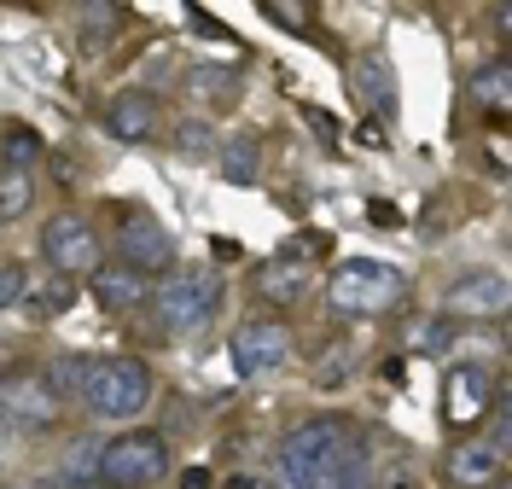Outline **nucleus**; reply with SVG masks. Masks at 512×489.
<instances>
[{
    "label": "nucleus",
    "instance_id": "1",
    "mask_svg": "<svg viewBox=\"0 0 512 489\" xmlns=\"http://www.w3.org/2000/svg\"><path fill=\"white\" fill-rule=\"evenodd\" d=\"M373 449L361 425L344 414H315L280 443V484L286 489H367Z\"/></svg>",
    "mask_w": 512,
    "mask_h": 489
},
{
    "label": "nucleus",
    "instance_id": "2",
    "mask_svg": "<svg viewBox=\"0 0 512 489\" xmlns=\"http://www.w3.org/2000/svg\"><path fill=\"white\" fill-rule=\"evenodd\" d=\"M326 297L338 315H390L408 297V274L379 257H344L326 274Z\"/></svg>",
    "mask_w": 512,
    "mask_h": 489
},
{
    "label": "nucleus",
    "instance_id": "3",
    "mask_svg": "<svg viewBox=\"0 0 512 489\" xmlns=\"http://www.w3.org/2000/svg\"><path fill=\"white\" fill-rule=\"evenodd\" d=\"M152 391H158V379L140 356H94L82 408L99 414V420H134V414H146Z\"/></svg>",
    "mask_w": 512,
    "mask_h": 489
},
{
    "label": "nucleus",
    "instance_id": "4",
    "mask_svg": "<svg viewBox=\"0 0 512 489\" xmlns=\"http://www.w3.org/2000/svg\"><path fill=\"white\" fill-rule=\"evenodd\" d=\"M99 489H152L169 478V443L158 431H128V437H111L99 449L94 466Z\"/></svg>",
    "mask_w": 512,
    "mask_h": 489
},
{
    "label": "nucleus",
    "instance_id": "5",
    "mask_svg": "<svg viewBox=\"0 0 512 489\" xmlns=\"http://www.w3.org/2000/svg\"><path fill=\"white\" fill-rule=\"evenodd\" d=\"M158 321L169 338H192V332H204V326L216 321V309H222V286H216V274H175L169 286H158Z\"/></svg>",
    "mask_w": 512,
    "mask_h": 489
},
{
    "label": "nucleus",
    "instance_id": "6",
    "mask_svg": "<svg viewBox=\"0 0 512 489\" xmlns=\"http://www.w3.org/2000/svg\"><path fill=\"white\" fill-rule=\"evenodd\" d=\"M41 257L53 274H94L99 268V228L82 210H59L41 228Z\"/></svg>",
    "mask_w": 512,
    "mask_h": 489
},
{
    "label": "nucleus",
    "instance_id": "7",
    "mask_svg": "<svg viewBox=\"0 0 512 489\" xmlns=\"http://www.w3.org/2000/svg\"><path fill=\"white\" fill-rule=\"evenodd\" d=\"M227 356L239 367V379H274L291 361V332L280 321H245L227 338Z\"/></svg>",
    "mask_w": 512,
    "mask_h": 489
},
{
    "label": "nucleus",
    "instance_id": "8",
    "mask_svg": "<svg viewBox=\"0 0 512 489\" xmlns=\"http://www.w3.org/2000/svg\"><path fill=\"white\" fill-rule=\"evenodd\" d=\"M489 408H495V373L478 367V361L448 367V379H443V425L466 431V425H478Z\"/></svg>",
    "mask_w": 512,
    "mask_h": 489
},
{
    "label": "nucleus",
    "instance_id": "9",
    "mask_svg": "<svg viewBox=\"0 0 512 489\" xmlns=\"http://www.w3.org/2000/svg\"><path fill=\"white\" fill-rule=\"evenodd\" d=\"M0 420L18 431H53L59 425V402L41 385V373H12L0 379Z\"/></svg>",
    "mask_w": 512,
    "mask_h": 489
},
{
    "label": "nucleus",
    "instance_id": "10",
    "mask_svg": "<svg viewBox=\"0 0 512 489\" xmlns=\"http://www.w3.org/2000/svg\"><path fill=\"white\" fill-rule=\"evenodd\" d=\"M309 257H315V233H303L291 251L262 262L256 268V292L268 297V303H297V297L309 292Z\"/></svg>",
    "mask_w": 512,
    "mask_h": 489
},
{
    "label": "nucleus",
    "instance_id": "11",
    "mask_svg": "<svg viewBox=\"0 0 512 489\" xmlns=\"http://www.w3.org/2000/svg\"><path fill=\"white\" fill-rule=\"evenodd\" d=\"M117 262L134 268V274H163L175 262V239L152 222V216H128L123 233H117Z\"/></svg>",
    "mask_w": 512,
    "mask_h": 489
},
{
    "label": "nucleus",
    "instance_id": "12",
    "mask_svg": "<svg viewBox=\"0 0 512 489\" xmlns=\"http://www.w3.org/2000/svg\"><path fill=\"white\" fill-rule=\"evenodd\" d=\"M437 472H443L448 489H495L507 478V472H501V455H495L489 443H478V437H472V443H454Z\"/></svg>",
    "mask_w": 512,
    "mask_h": 489
},
{
    "label": "nucleus",
    "instance_id": "13",
    "mask_svg": "<svg viewBox=\"0 0 512 489\" xmlns=\"http://www.w3.org/2000/svg\"><path fill=\"white\" fill-rule=\"evenodd\" d=\"M448 315H507V280L495 268H472L448 286Z\"/></svg>",
    "mask_w": 512,
    "mask_h": 489
},
{
    "label": "nucleus",
    "instance_id": "14",
    "mask_svg": "<svg viewBox=\"0 0 512 489\" xmlns=\"http://www.w3.org/2000/svg\"><path fill=\"white\" fill-rule=\"evenodd\" d=\"M88 292H94V303L105 315H134L146 303V274H134L123 262H99L88 274Z\"/></svg>",
    "mask_w": 512,
    "mask_h": 489
},
{
    "label": "nucleus",
    "instance_id": "15",
    "mask_svg": "<svg viewBox=\"0 0 512 489\" xmlns=\"http://www.w3.org/2000/svg\"><path fill=\"white\" fill-rule=\"evenodd\" d=\"M105 129L117 134V140H128V146H140L146 134L158 129V99H152V94H140V88L117 94L111 105H105Z\"/></svg>",
    "mask_w": 512,
    "mask_h": 489
},
{
    "label": "nucleus",
    "instance_id": "16",
    "mask_svg": "<svg viewBox=\"0 0 512 489\" xmlns=\"http://www.w3.org/2000/svg\"><path fill=\"white\" fill-rule=\"evenodd\" d=\"M350 82L379 117H396V65H390L384 53H361V59L350 65Z\"/></svg>",
    "mask_w": 512,
    "mask_h": 489
},
{
    "label": "nucleus",
    "instance_id": "17",
    "mask_svg": "<svg viewBox=\"0 0 512 489\" xmlns=\"http://www.w3.org/2000/svg\"><path fill=\"white\" fill-rule=\"evenodd\" d=\"M466 94L478 99V111H489V117H507L512 105V65L507 59H489V65L472 70V82H466Z\"/></svg>",
    "mask_w": 512,
    "mask_h": 489
},
{
    "label": "nucleus",
    "instance_id": "18",
    "mask_svg": "<svg viewBox=\"0 0 512 489\" xmlns=\"http://www.w3.org/2000/svg\"><path fill=\"white\" fill-rule=\"evenodd\" d=\"M88 373H94V356H53L47 361V373H41V385L53 391V402H82L88 391Z\"/></svg>",
    "mask_w": 512,
    "mask_h": 489
},
{
    "label": "nucleus",
    "instance_id": "19",
    "mask_svg": "<svg viewBox=\"0 0 512 489\" xmlns=\"http://www.w3.org/2000/svg\"><path fill=\"white\" fill-rule=\"evenodd\" d=\"M216 169H222V181H233V187H251L256 175H262V146H256L251 134H233V140H222V152H216Z\"/></svg>",
    "mask_w": 512,
    "mask_h": 489
},
{
    "label": "nucleus",
    "instance_id": "20",
    "mask_svg": "<svg viewBox=\"0 0 512 489\" xmlns=\"http://www.w3.org/2000/svg\"><path fill=\"white\" fill-rule=\"evenodd\" d=\"M47 152V140L24 123H12V129H0V169H24L30 175V163Z\"/></svg>",
    "mask_w": 512,
    "mask_h": 489
},
{
    "label": "nucleus",
    "instance_id": "21",
    "mask_svg": "<svg viewBox=\"0 0 512 489\" xmlns=\"http://www.w3.org/2000/svg\"><path fill=\"white\" fill-rule=\"evenodd\" d=\"M35 204V181L24 169H0V222H18Z\"/></svg>",
    "mask_w": 512,
    "mask_h": 489
},
{
    "label": "nucleus",
    "instance_id": "22",
    "mask_svg": "<svg viewBox=\"0 0 512 489\" xmlns=\"http://www.w3.org/2000/svg\"><path fill=\"white\" fill-rule=\"evenodd\" d=\"M70 286H64V280H47V286H30V292H24V309H30L35 321H47V315H64V309H70Z\"/></svg>",
    "mask_w": 512,
    "mask_h": 489
},
{
    "label": "nucleus",
    "instance_id": "23",
    "mask_svg": "<svg viewBox=\"0 0 512 489\" xmlns=\"http://www.w3.org/2000/svg\"><path fill=\"white\" fill-rule=\"evenodd\" d=\"M117 24H123V6H99V12H82V47H88V53H99V47L117 35Z\"/></svg>",
    "mask_w": 512,
    "mask_h": 489
},
{
    "label": "nucleus",
    "instance_id": "24",
    "mask_svg": "<svg viewBox=\"0 0 512 489\" xmlns=\"http://www.w3.org/2000/svg\"><path fill=\"white\" fill-rule=\"evenodd\" d=\"M448 344H454V326L448 321H419L408 332V350L414 356H448Z\"/></svg>",
    "mask_w": 512,
    "mask_h": 489
},
{
    "label": "nucleus",
    "instance_id": "25",
    "mask_svg": "<svg viewBox=\"0 0 512 489\" xmlns=\"http://www.w3.org/2000/svg\"><path fill=\"white\" fill-rule=\"evenodd\" d=\"M262 12H268V24H280V30H291V35H309V30H315V12H309L303 0H268Z\"/></svg>",
    "mask_w": 512,
    "mask_h": 489
},
{
    "label": "nucleus",
    "instance_id": "26",
    "mask_svg": "<svg viewBox=\"0 0 512 489\" xmlns=\"http://www.w3.org/2000/svg\"><path fill=\"white\" fill-rule=\"evenodd\" d=\"M24 292H30V268L0 262V309H24Z\"/></svg>",
    "mask_w": 512,
    "mask_h": 489
},
{
    "label": "nucleus",
    "instance_id": "27",
    "mask_svg": "<svg viewBox=\"0 0 512 489\" xmlns=\"http://www.w3.org/2000/svg\"><path fill=\"white\" fill-rule=\"evenodd\" d=\"M350 367H355V356H350V350L326 356V361L315 367V385H320V391H332V385H350Z\"/></svg>",
    "mask_w": 512,
    "mask_h": 489
},
{
    "label": "nucleus",
    "instance_id": "28",
    "mask_svg": "<svg viewBox=\"0 0 512 489\" xmlns=\"http://www.w3.org/2000/svg\"><path fill=\"white\" fill-rule=\"evenodd\" d=\"M175 152L181 158H204L210 152V123H181L175 129Z\"/></svg>",
    "mask_w": 512,
    "mask_h": 489
},
{
    "label": "nucleus",
    "instance_id": "29",
    "mask_svg": "<svg viewBox=\"0 0 512 489\" xmlns=\"http://www.w3.org/2000/svg\"><path fill=\"white\" fill-rule=\"evenodd\" d=\"M192 88H204V94H216V105H227V94H233V70H192Z\"/></svg>",
    "mask_w": 512,
    "mask_h": 489
},
{
    "label": "nucleus",
    "instance_id": "30",
    "mask_svg": "<svg viewBox=\"0 0 512 489\" xmlns=\"http://www.w3.org/2000/svg\"><path fill=\"white\" fill-rule=\"evenodd\" d=\"M303 117H309V129L320 134V146H338V140H344V123H338V117H326L320 105H303Z\"/></svg>",
    "mask_w": 512,
    "mask_h": 489
},
{
    "label": "nucleus",
    "instance_id": "31",
    "mask_svg": "<svg viewBox=\"0 0 512 489\" xmlns=\"http://www.w3.org/2000/svg\"><path fill=\"white\" fill-rule=\"evenodd\" d=\"M355 140H361V146H384V123H361Z\"/></svg>",
    "mask_w": 512,
    "mask_h": 489
},
{
    "label": "nucleus",
    "instance_id": "32",
    "mask_svg": "<svg viewBox=\"0 0 512 489\" xmlns=\"http://www.w3.org/2000/svg\"><path fill=\"white\" fill-rule=\"evenodd\" d=\"M181 489H210V472H204V466H192V472H181Z\"/></svg>",
    "mask_w": 512,
    "mask_h": 489
},
{
    "label": "nucleus",
    "instance_id": "33",
    "mask_svg": "<svg viewBox=\"0 0 512 489\" xmlns=\"http://www.w3.org/2000/svg\"><path fill=\"white\" fill-rule=\"evenodd\" d=\"M227 489H268L262 478H227Z\"/></svg>",
    "mask_w": 512,
    "mask_h": 489
},
{
    "label": "nucleus",
    "instance_id": "34",
    "mask_svg": "<svg viewBox=\"0 0 512 489\" xmlns=\"http://www.w3.org/2000/svg\"><path fill=\"white\" fill-rule=\"evenodd\" d=\"M0 449H6V420H0Z\"/></svg>",
    "mask_w": 512,
    "mask_h": 489
},
{
    "label": "nucleus",
    "instance_id": "35",
    "mask_svg": "<svg viewBox=\"0 0 512 489\" xmlns=\"http://www.w3.org/2000/svg\"><path fill=\"white\" fill-rule=\"evenodd\" d=\"M0 489H6V484H0Z\"/></svg>",
    "mask_w": 512,
    "mask_h": 489
}]
</instances>
